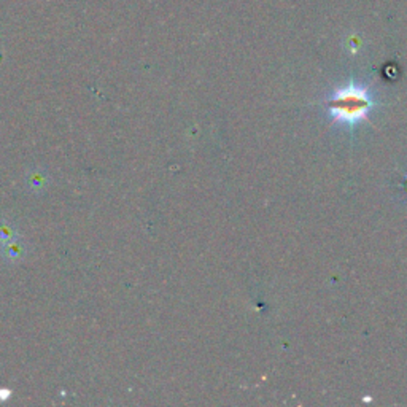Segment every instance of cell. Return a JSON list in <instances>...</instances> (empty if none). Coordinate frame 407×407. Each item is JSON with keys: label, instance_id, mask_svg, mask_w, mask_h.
<instances>
[{"label": "cell", "instance_id": "obj_1", "mask_svg": "<svg viewBox=\"0 0 407 407\" xmlns=\"http://www.w3.org/2000/svg\"><path fill=\"white\" fill-rule=\"evenodd\" d=\"M375 102L373 93L368 86L358 83H347L334 89L326 99V107L334 126L351 131L368 119L369 113L374 110Z\"/></svg>", "mask_w": 407, "mask_h": 407}, {"label": "cell", "instance_id": "obj_2", "mask_svg": "<svg viewBox=\"0 0 407 407\" xmlns=\"http://www.w3.org/2000/svg\"><path fill=\"white\" fill-rule=\"evenodd\" d=\"M16 240H20L16 228L8 220H0V248L13 244Z\"/></svg>", "mask_w": 407, "mask_h": 407}, {"label": "cell", "instance_id": "obj_3", "mask_svg": "<svg viewBox=\"0 0 407 407\" xmlns=\"http://www.w3.org/2000/svg\"><path fill=\"white\" fill-rule=\"evenodd\" d=\"M4 253V257L10 259V261H16V259H20L22 258V254H24V248L22 245L20 244V240H16L13 242V244H8L7 247H4V248H0Z\"/></svg>", "mask_w": 407, "mask_h": 407}, {"label": "cell", "instance_id": "obj_4", "mask_svg": "<svg viewBox=\"0 0 407 407\" xmlns=\"http://www.w3.org/2000/svg\"><path fill=\"white\" fill-rule=\"evenodd\" d=\"M11 396H13V392L10 388H0V403H7Z\"/></svg>", "mask_w": 407, "mask_h": 407}, {"label": "cell", "instance_id": "obj_5", "mask_svg": "<svg viewBox=\"0 0 407 407\" xmlns=\"http://www.w3.org/2000/svg\"><path fill=\"white\" fill-rule=\"evenodd\" d=\"M404 188L407 190V174L404 175Z\"/></svg>", "mask_w": 407, "mask_h": 407}]
</instances>
